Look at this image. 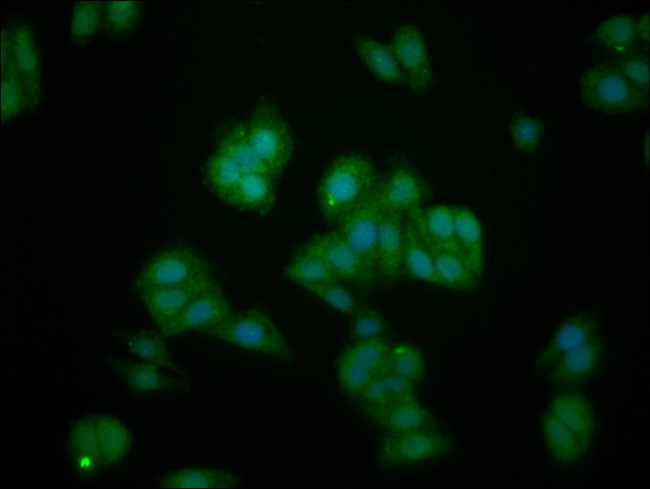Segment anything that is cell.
Wrapping results in <instances>:
<instances>
[{
    "instance_id": "6da1fadb",
    "label": "cell",
    "mask_w": 650,
    "mask_h": 489,
    "mask_svg": "<svg viewBox=\"0 0 650 489\" xmlns=\"http://www.w3.org/2000/svg\"><path fill=\"white\" fill-rule=\"evenodd\" d=\"M605 356V339L597 317L589 312L575 313L564 320L534 365L560 388L585 384L599 371Z\"/></svg>"
},
{
    "instance_id": "7a4b0ae2",
    "label": "cell",
    "mask_w": 650,
    "mask_h": 489,
    "mask_svg": "<svg viewBox=\"0 0 650 489\" xmlns=\"http://www.w3.org/2000/svg\"><path fill=\"white\" fill-rule=\"evenodd\" d=\"M379 181L375 164L365 154L348 152L333 159L315 188V204L323 221L336 226L375 195Z\"/></svg>"
},
{
    "instance_id": "3957f363",
    "label": "cell",
    "mask_w": 650,
    "mask_h": 489,
    "mask_svg": "<svg viewBox=\"0 0 650 489\" xmlns=\"http://www.w3.org/2000/svg\"><path fill=\"white\" fill-rule=\"evenodd\" d=\"M237 349L280 361H292L295 353L273 317L263 309L233 312L219 325L205 332Z\"/></svg>"
},
{
    "instance_id": "277c9868",
    "label": "cell",
    "mask_w": 650,
    "mask_h": 489,
    "mask_svg": "<svg viewBox=\"0 0 650 489\" xmlns=\"http://www.w3.org/2000/svg\"><path fill=\"white\" fill-rule=\"evenodd\" d=\"M579 94L590 110L604 114H627L648 106L647 90L632 83L613 63L587 68L579 80Z\"/></svg>"
},
{
    "instance_id": "5b68a950",
    "label": "cell",
    "mask_w": 650,
    "mask_h": 489,
    "mask_svg": "<svg viewBox=\"0 0 650 489\" xmlns=\"http://www.w3.org/2000/svg\"><path fill=\"white\" fill-rule=\"evenodd\" d=\"M245 126L256 153L278 179L290 164L295 149L289 123L276 105L265 101L254 106Z\"/></svg>"
},
{
    "instance_id": "8992f818",
    "label": "cell",
    "mask_w": 650,
    "mask_h": 489,
    "mask_svg": "<svg viewBox=\"0 0 650 489\" xmlns=\"http://www.w3.org/2000/svg\"><path fill=\"white\" fill-rule=\"evenodd\" d=\"M215 277L210 262L186 246H170L157 251L134 279L135 290L189 284Z\"/></svg>"
},
{
    "instance_id": "52a82bcc",
    "label": "cell",
    "mask_w": 650,
    "mask_h": 489,
    "mask_svg": "<svg viewBox=\"0 0 650 489\" xmlns=\"http://www.w3.org/2000/svg\"><path fill=\"white\" fill-rule=\"evenodd\" d=\"M390 344L386 338L353 341L336 357L335 373L343 394L356 401L361 392L385 373Z\"/></svg>"
},
{
    "instance_id": "ba28073f",
    "label": "cell",
    "mask_w": 650,
    "mask_h": 489,
    "mask_svg": "<svg viewBox=\"0 0 650 489\" xmlns=\"http://www.w3.org/2000/svg\"><path fill=\"white\" fill-rule=\"evenodd\" d=\"M1 59L2 78L16 82L34 107L40 95L39 58L30 28L19 24L2 31Z\"/></svg>"
},
{
    "instance_id": "9c48e42d",
    "label": "cell",
    "mask_w": 650,
    "mask_h": 489,
    "mask_svg": "<svg viewBox=\"0 0 650 489\" xmlns=\"http://www.w3.org/2000/svg\"><path fill=\"white\" fill-rule=\"evenodd\" d=\"M451 436L443 429L383 434L376 460L385 467H397L439 458L453 447Z\"/></svg>"
},
{
    "instance_id": "30bf717a",
    "label": "cell",
    "mask_w": 650,
    "mask_h": 489,
    "mask_svg": "<svg viewBox=\"0 0 650 489\" xmlns=\"http://www.w3.org/2000/svg\"><path fill=\"white\" fill-rule=\"evenodd\" d=\"M305 243L327 262L341 281L357 290L370 292L379 284L377 275L337 229L317 233Z\"/></svg>"
},
{
    "instance_id": "8fae6325",
    "label": "cell",
    "mask_w": 650,
    "mask_h": 489,
    "mask_svg": "<svg viewBox=\"0 0 650 489\" xmlns=\"http://www.w3.org/2000/svg\"><path fill=\"white\" fill-rule=\"evenodd\" d=\"M389 46L401 69L404 84L416 93L429 90L433 85V71L420 28L410 23L399 25Z\"/></svg>"
},
{
    "instance_id": "7c38bea8",
    "label": "cell",
    "mask_w": 650,
    "mask_h": 489,
    "mask_svg": "<svg viewBox=\"0 0 650 489\" xmlns=\"http://www.w3.org/2000/svg\"><path fill=\"white\" fill-rule=\"evenodd\" d=\"M429 195L430 187L417 169L395 163L380 178L375 198L381 210L406 214L425 206Z\"/></svg>"
},
{
    "instance_id": "4fadbf2b",
    "label": "cell",
    "mask_w": 650,
    "mask_h": 489,
    "mask_svg": "<svg viewBox=\"0 0 650 489\" xmlns=\"http://www.w3.org/2000/svg\"><path fill=\"white\" fill-rule=\"evenodd\" d=\"M232 313L229 300L218 285L196 297L173 320L159 328L158 332L164 338L191 331L205 333L226 320Z\"/></svg>"
},
{
    "instance_id": "5bb4252c",
    "label": "cell",
    "mask_w": 650,
    "mask_h": 489,
    "mask_svg": "<svg viewBox=\"0 0 650 489\" xmlns=\"http://www.w3.org/2000/svg\"><path fill=\"white\" fill-rule=\"evenodd\" d=\"M380 211L374 195L334 226L376 275Z\"/></svg>"
},
{
    "instance_id": "9a60e30c",
    "label": "cell",
    "mask_w": 650,
    "mask_h": 489,
    "mask_svg": "<svg viewBox=\"0 0 650 489\" xmlns=\"http://www.w3.org/2000/svg\"><path fill=\"white\" fill-rule=\"evenodd\" d=\"M216 277L185 285L151 288L136 291L157 329L181 313L196 297L218 286Z\"/></svg>"
},
{
    "instance_id": "2e32d148",
    "label": "cell",
    "mask_w": 650,
    "mask_h": 489,
    "mask_svg": "<svg viewBox=\"0 0 650 489\" xmlns=\"http://www.w3.org/2000/svg\"><path fill=\"white\" fill-rule=\"evenodd\" d=\"M405 214L380 211L377 241V275L379 284H396L402 275Z\"/></svg>"
},
{
    "instance_id": "e0dca14e",
    "label": "cell",
    "mask_w": 650,
    "mask_h": 489,
    "mask_svg": "<svg viewBox=\"0 0 650 489\" xmlns=\"http://www.w3.org/2000/svg\"><path fill=\"white\" fill-rule=\"evenodd\" d=\"M108 366L137 393L189 391L190 385L181 379L163 374L160 368L142 361L116 356L106 357Z\"/></svg>"
},
{
    "instance_id": "ac0fdd59",
    "label": "cell",
    "mask_w": 650,
    "mask_h": 489,
    "mask_svg": "<svg viewBox=\"0 0 650 489\" xmlns=\"http://www.w3.org/2000/svg\"><path fill=\"white\" fill-rule=\"evenodd\" d=\"M416 398L415 386L397 376L383 373L356 399L360 414L371 423L396 405Z\"/></svg>"
},
{
    "instance_id": "d6986e66",
    "label": "cell",
    "mask_w": 650,
    "mask_h": 489,
    "mask_svg": "<svg viewBox=\"0 0 650 489\" xmlns=\"http://www.w3.org/2000/svg\"><path fill=\"white\" fill-rule=\"evenodd\" d=\"M405 218L429 247L458 250L454 238L452 206H422L406 213Z\"/></svg>"
},
{
    "instance_id": "ffe728a7",
    "label": "cell",
    "mask_w": 650,
    "mask_h": 489,
    "mask_svg": "<svg viewBox=\"0 0 650 489\" xmlns=\"http://www.w3.org/2000/svg\"><path fill=\"white\" fill-rule=\"evenodd\" d=\"M112 336L115 341L140 361L159 368H166L182 377H189L186 371L173 359L164 341L165 338L159 332L116 330Z\"/></svg>"
},
{
    "instance_id": "44dd1931",
    "label": "cell",
    "mask_w": 650,
    "mask_h": 489,
    "mask_svg": "<svg viewBox=\"0 0 650 489\" xmlns=\"http://www.w3.org/2000/svg\"><path fill=\"white\" fill-rule=\"evenodd\" d=\"M276 180L267 173H245L228 205L256 215L269 214L276 204Z\"/></svg>"
},
{
    "instance_id": "7402d4cb",
    "label": "cell",
    "mask_w": 650,
    "mask_h": 489,
    "mask_svg": "<svg viewBox=\"0 0 650 489\" xmlns=\"http://www.w3.org/2000/svg\"><path fill=\"white\" fill-rule=\"evenodd\" d=\"M284 277L305 290L341 281L327 262L305 242L296 249L283 269Z\"/></svg>"
},
{
    "instance_id": "603a6c76",
    "label": "cell",
    "mask_w": 650,
    "mask_h": 489,
    "mask_svg": "<svg viewBox=\"0 0 650 489\" xmlns=\"http://www.w3.org/2000/svg\"><path fill=\"white\" fill-rule=\"evenodd\" d=\"M429 249L439 286L462 291L477 287L482 273L460 251L432 247Z\"/></svg>"
},
{
    "instance_id": "cb8c5ba5",
    "label": "cell",
    "mask_w": 650,
    "mask_h": 489,
    "mask_svg": "<svg viewBox=\"0 0 650 489\" xmlns=\"http://www.w3.org/2000/svg\"><path fill=\"white\" fill-rule=\"evenodd\" d=\"M542 435L546 450L561 464H572L580 460L591 445V442L578 436L548 410L542 416Z\"/></svg>"
},
{
    "instance_id": "d4e9b609",
    "label": "cell",
    "mask_w": 650,
    "mask_h": 489,
    "mask_svg": "<svg viewBox=\"0 0 650 489\" xmlns=\"http://www.w3.org/2000/svg\"><path fill=\"white\" fill-rule=\"evenodd\" d=\"M547 410L578 436L592 442L596 422L593 410L583 395L573 391L560 392L552 397Z\"/></svg>"
},
{
    "instance_id": "484cf974",
    "label": "cell",
    "mask_w": 650,
    "mask_h": 489,
    "mask_svg": "<svg viewBox=\"0 0 650 489\" xmlns=\"http://www.w3.org/2000/svg\"><path fill=\"white\" fill-rule=\"evenodd\" d=\"M216 150L230 157L244 174L267 173L272 175L256 153L247 134L245 123L232 121L226 124L218 134Z\"/></svg>"
},
{
    "instance_id": "4316f807",
    "label": "cell",
    "mask_w": 650,
    "mask_h": 489,
    "mask_svg": "<svg viewBox=\"0 0 650 489\" xmlns=\"http://www.w3.org/2000/svg\"><path fill=\"white\" fill-rule=\"evenodd\" d=\"M373 424L383 434L442 429L439 420L416 398L396 405Z\"/></svg>"
},
{
    "instance_id": "83f0119b",
    "label": "cell",
    "mask_w": 650,
    "mask_h": 489,
    "mask_svg": "<svg viewBox=\"0 0 650 489\" xmlns=\"http://www.w3.org/2000/svg\"><path fill=\"white\" fill-rule=\"evenodd\" d=\"M353 49L372 74L379 80L401 86L404 78L390 46L367 35H357L353 40Z\"/></svg>"
},
{
    "instance_id": "f1b7e54d",
    "label": "cell",
    "mask_w": 650,
    "mask_h": 489,
    "mask_svg": "<svg viewBox=\"0 0 650 489\" xmlns=\"http://www.w3.org/2000/svg\"><path fill=\"white\" fill-rule=\"evenodd\" d=\"M241 479L224 469L184 467L165 473L157 482L161 488H238Z\"/></svg>"
},
{
    "instance_id": "f546056e",
    "label": "cell",
    "mask_w": 650,
    "mask_h": 489,
    "mask_svg": "<svg viewBox=\"0 0 650 489\" xmlns=\"http://www.w3.org/2000/svg\"><path fill=\"white\" fill-rule=\"evenodd\" d=\"M454 238L460 251L481 273L484 268V241L480 221L468 208L452 206Z\"/></svg>"
},
{
    "instance_id": "4dcf8cb0",
    "label": "cell",
    "mask_w": 650,
    "mask_h": 489,
    "mask_svg": "<svg viewBox=\"0 0 650 489\" xmlns=\"http://www.w3.org/2000/svg\"><path fill=\"white\" fill-rule=\"evenodd\" d=\"M101 464L121 461L129 452L131 438L127 427L117 418L99 415L93 418Z\"/></svg>"
},
{
    "instance_id": "1f68e13d",
    "label": "cell",
    "mask_w": 650,
    "mask_h": 489,
    "mask_svg": "<svg viewBox=\"0 0 650 489\" xmlns=\"http://www.w3.org/2000/svg\"><path fill=\"white\" fill-rule=\"evenodd\" d=\"M68 447L75 469L92 474L101 464L93 418H83L72 427Z\"/></svg>"
},
{
    "instance_id": "d6a6232c",
    "label": "cell",
    "mask_w": 650,
    "mask_h": 489,
    "mask_svg": "<svg viewBox=\"0 0 650 489\" xmlns=\"http://www.w3.org/2000/svg\"><path fill=\"white\" fill-rule=\"evenodd\" d=\"M402 265L412 279L438 285L431 251L406 218Z\"/></svg>"
},
{
    "instance_id": "836d02e7",
    "label": "cell",
    "mask_w": 650,
    "mask_h": 489,
    "mask_svg": "<svg viewBox=\"0 0 650 489\" xmlns=\"http://www.w3.org/2000/svg\"><path fill=\"white\" fill-rule=\"evenodd\" d=\"M244 172L227 155L215 150L204 166V179L213 193L229 204Z\"/></svg>"
},
{
    "instance_id": "e575fe53",
    "label": "cell",
    "mask_w": 650,
    "mask_h": 489,
    "mask_svg": "<svg viewBox=\"0 0 650 489\" xmlns=\"http://www.w3.org/2000/svg\"><path fill=\"white\" fill-rule=\"evenodd\" d=\"M592 38L601 49L624 54L638 39L636 20L629 15L609 17L595 29Z\"/></svg>"
},
{
    "instance_id": "d590c367",
    "label": "cell",
    "mask_w": 650,
    "mask_h": 489,
    "mask_svg": "<svg viewBox=\"0 0 650 489\" xmlns=\"http://www.w3.org/2000/svg\"><path fill=\"white\" fill-rule=\"evenodd\" d=\"M424 359L420 350L409 342L390 345L385 373L402 378L414 386L424 378Z\"/></svg>"
},
{
    "instance_id": "8d00e7d4",
    "label": "cell",
    "mask_w": 650,
    "mask_h": 489,
    "mask_svg": "<svg viewBox=\"0 0 650 489\" xmlns=\"http://www.w3.org/2000/svg\"><path fill=\"white\" fill-rule=\"evenodd\" d=\"M386 323L379 310L369 304L359 305L351 316L349 335L353 341L384 338Z\"/></svg>"
},
{
    "instance_id": "74e56055",
    "label": "cell",
    "mask_w": 650,
    "mask_h": 489,
    "mask_svg": "<svg viewBox=\"0 0 650 489\" xmlns=\"http://www.w3.org/2000/svg\"><path fill=\"white\" fill-rule=\"evenodd\" d=\"M543 133V122L530 114L520 112L510 122L511 140L520 151L533 152L541 141Z\"/></svg>"
},
{
    "instance_id": "f35d334b",
    "label": "cell",
    "mask_w": 650,
    "mask_h": 489,
    "mask_svg": "<svg viewBox=\"0 0 650 489\" xmlns=\"http://www.w3.org/2000/svg\"><path fill=\"white\" fill-rule=\"evenodd\" d=\"M308 292L344 316L351 317L359 306L354 295L341 281L319 285Z\"/></svg>"
},
{
    "instance_id": "ab89813d",
    "label": "cell",
    "mask_w": 650,
    "mask_h": 489,
    "mask_svg": "<svg viewBox=\"0 0 650 489\" xmlns=\"http://www.w3.org/2000/svg\"><path fill=\"white\" fill-rule=\"evenodd\" d=\"M106 29L113 33L130 30L141 14V4L135 1H115L105 6Z\"/></svg>"
},
{
    "instance_id": "60d3db41",
    "label": "cell",
    "mask_w": 650,
    "mask_h": 489,
    "mask_svg": "<svg viewBox=\"0 0 650 489\" xmlns=\"http://www.w3.org/2000/svg\"><path fill=\"white\" fill-rule=\"evenodd\" d=\"M99 19L96 3H78L75 5L71 21V34L77 41H84L94 33Z\"/></svg>"
},
{
    "instance_id": "b9f144b4",
    "label": "cell",
    "mask_w": 650,
    "mask_h": 489,
    "mask_svg": "<svg viewBox=\"0 0 650 489\" xmlns=\"http://www.w3.org/2000/svg\"><path fill=\"white\" fill-rule=\"evenodd\" d=\"M613 64H615L632 83L642 89H648L649 65L647 59L636 55H622L616 58Z\"/></svg>"
},
{
    "instance_id": "7bdbcfd3",
    "label": "cell",
    "mask_w": 650,
    "mask_h": 489,
    "mask_svg": "<svg viewBox=\"0 0 650 489\" xmlns=\"http://www.w3.org/2000/svg\"><path fill=\"white\" fill-rule=\"evenodd\" d=\"M637 37L648 42L649 37V15L646 13L636 21Z\"/></svg>"
}]
</instances>
